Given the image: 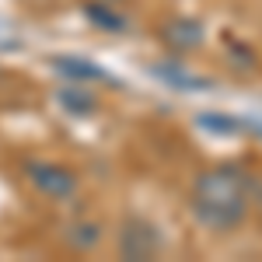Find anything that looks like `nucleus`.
<instances>
[{"instance_id":"6","label":"nucleus","mask_w":262,"mask_h":262,"mask_svg":"<svg viewBox=\"0 0 262 262\" xmlns=\"http://www.w3.org/2000/svg\"><path fill=\"white\" fill-rule=\"evenodd\" d=\"M105 4H119V7H129V0H105Z\"/></svg>"},{"instance_id":"2","label":"nucleus","mask_w":262,"mask_h":262,"mask_svg":"<svg viewBox=\"0 0 262 262\" xmlns=\"http://www.w3.org/2000/svg\"><path fill=\"white\" fill-rule=\"evenodd\" d=\"M21 175L28 182V189L39 196V200L53 203V206H67L81 196V175L77 168L56 158H28Z\"/></svg>"},{"instance_id":"5","label":"nucleus","mask_w":262,"mask_h":262,"mask_svg":"<svg viewBox=\"0 0 262 262\" xmlns=\"http://www.w3.org/2000/svg\"><path fill=\"white\" fill-rule=\"evenodd\" d=\"M63 238H67V245L74 252H91L101 242V224L98 221H74V224H67Z\"/></svg>"},{"instance_id":"4","label":"nucleus","mask_w":262,"mask_h":262,"mask_svg":"<svg viewBox=\"0 0 262 262\" xmlns=\"http://www.w3.org/2000/svg\"><path fill=\"white\" fill-rule=\"evenodd\" d=\"M84 14L91 25H98L105 32H122L126 28V7L119 4H105V0H84Z\"/></svg>"},{"instance_id":"1","label":"nucleus","mask_w":262,"mask_h":262,"mask_svg":"<svg viewBox=\"0 0 262 262\" xmlns=\"http://www.w3.org/2000/svg\"><path fill=\"white\" fill-rule=\"evenodd\" d=\"M185 206L203 231L221 238L238 234L255 213V175L234 161L206 164L189 185Z\"/></svg>"},{"instance_id":"3","label":"nucleus","mask_w":262,"mask_h":262,"mask_svg":"<svg viewBox=\"0 0 262 262\" xmlns=\"http://www.w3.org/2000/svg\"><path fill=\"white\" fill-rule=\"evenodd\" d=\"M116 252H119V259H129V262L158 259L164 252L161 227L150 221V217H140V213L122 217L119 231H116Z\"/></svg>"}]
</instances>
